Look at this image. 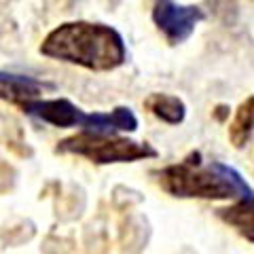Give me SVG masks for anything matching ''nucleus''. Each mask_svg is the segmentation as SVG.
I'll list each match as a JSON object with an SVG mask.
<instances>
[{
    "label": "nucleus",
    "instance_id": "nucleus-2",
    "mask_svg": "<svg viewBox=\"0 0 254 254\" xmlns=\"http://www.w3.org/2000/svg\"><path fill=\"white\" fill-rule=\"evenodd\" d=\"M193 155L178 165H170L159 174L161 187L174 197H203V199H252V189L233 168L212 161L203 168Z\"/></svg>",
    "mask_w": 254,
    "mask_h": 254
},
{
    "label": "nucleus",
    "instance_id": "nucleus-4",
    "mask_svg": "<svg viewBox=\"0 0 254 254\" xmlns=\"http://www.w3.org/2000/svg\"><path fill=\"white\" fill-rule=\"evenodd\" d=\"M201 11L197 6H182L174 0H157L153 19L170 43H182L193 34L195 26L201 21Z\"/></svg>",
    "mask_w": 254,
    "mask_h": 254
},
{
    "label": "nucleus",
    "instance_id": "nucleus-6",
    "mask_svg": "<svg viewBox=\"0 0 254 254\" xmlns=\"http://www.w3.org/2000/svg\"><path fill=\"white\" fill-rule=\"evenodd\" d=\"M136 127H138V119L129 108H115L113 113L87 115L83 131L115 133V131H136Z\"/></svg>",
    "mask_w": 254,
    "mask_h": 254
},
{
    "label": "nucleus",
    "instance_id": "nucleus-9",
    "mask_svg": "<svg viewBox=\"0 0 254 254\" xmlns=\"http://www.w3.org/2000/svg\"><path fill=\"white\" fill-rule=\"evenodd\" d=\"M220 216L229 225L240 229L244 235H248V240L252 242V199H242V203L235 205V208L220 210Z\"/></svg>",
    "mask_w": 254,
    "mask_h": 254
},
{
    "label": "nucleus",
    "instance_id": "nucleus-10",
    "mask_svg": "<svg viewBox=\"0 0 254 254\" xmlns=\"http://www.w3.org/2000/svg\"><path fill=\"white\" fill-rule=\"evenodd\" d=\"M0 85L6 87L11 93H15L17 98L28 100L32 98L36 91H41V87H45L43 83L34 81L30 76H21V74H6V72H0Z\"/></svg>",
    "mask_w": 254,
    "mask_h": 254
},
{
    "label": "nucleus",
    "instance_id": "nucleus-1",
    "mask_svg": "<svg viewBox=\"0 0 254 254\" xmlns=\"http://www.w3.org/2000/svg\"><path fill=\"white\" fill-rule=\"evenodd\" d=\"M41 53L98 72L119 68L127 58L125 43L117 30L87 21L64 23L49 32L41 45Z\"/></svg>",
    "mask_w": 254,
    "mask_h": 254
},
{
    "label": "nucleus",
    "instance_id": "nucleus-3",
    "mask_svg": "<svg viewBox=\"0 0 254 254\" xmlns=\"http://www.w3.org/2000/svg\"><path fill=\"white\" fill-rule=\"evenodd\" d=\"M58 153H72L91 159L93 163H121L138 159L157 157V150L148 144H138L127 138H117L115 133L81 131L72 138L60 142Z\"/></svg>",
    "mask_w": 254,
    "mask_h": 254
},
{
    "label": "nucleus",
    "instance_id": "nucleus-8",
    "mask_svg": "<svg viewBox=\"0 0 254 254\" xmlns=\"http://www.w3.org/2000/svg\"><path fill=\"white\" fill-rule=\"evenodd\" d=\"M252 98H248L244 102V104L240 106V110H237V115L233 119L231 127H229V138H231V142L242 148L250 142V136H252Z\"/></svg>",
    "mask_w": 254,
    "mask_h": 254
},
{
    "label": "nucleus",
    "instance_id": "nucleus-5",
    "mask_svg": "<svg viewBox=\"0 0 254 254\" xmlns=\"http://www.w3.org/2000/svg\"><path fill=\"white\" fill-rule=\"evenodd\" d=\"M23 110L28 115L41 119V121L55 125V127H83L87 115L70 100H23Z\"/></svg>",
    "mask_w": 254,
    "mask_h": 254
},
{
    "label": "nucleus",
    "instance_id": "nucleus-7",
    "mask_svg": "<svg viewBox=\"0 0 254 254\" xmlns=\"http://www.w3.org/2000/svg\"><path fill=\"white\" fill-rule=\"evenodd\" d=\"M146 108L153 113L157 119L170 123V125H178L185 119V104L182 100H178L176 95H165V93H153L146 100Z\"/></svg>",
    "mask_w": 254,
    "mask_h": 254
}]
</instances>
